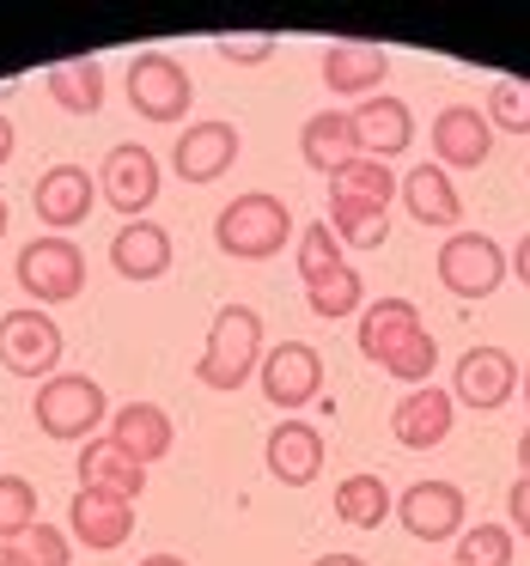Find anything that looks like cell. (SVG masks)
I'll list each match as a JSON object with an SVG mask.
<instances>
[{
  "instance_id": "obj_45",
  "label": "cell",
  "mask_w": 530,
  "mask_h": 566,
  "mask_svg": "<svg viewBox=\"0 0 530 566\" xmlns=\"http://www.w3.org/2000/svg\"><path fill=\"white\" fill-rule=\"evenodd\" d=\"M518 390H524V408H530V366H524V378H518Z\"/></svg>"
},
{
  "instance_id": "obj_1",
  "label": "cell",
  "mask_w": 530,
  "mask_h": 566,
  "mask_svg": "<svg viewBox=\"0 0 530 566\" xmlns=\"http://www.w3.org/2000/svg\"><path fill=\"white\" fill-rule=\"evenodd\" d=\"M214 244L232 262H269L293 244V213H287V201L269 196V189L232 196L220 208V220H214Z\"/></svg>"
},
{
  "instance_id": "obj_37",
  "label": "cell",
  "mask_w": 530,
  "mask_h": 566,
  "mask_svg": "<svg viewBox=\"0 0 530 566\" xmlns=\"http://www.w3.org/2000/svg\"><path fill=\"white\" fill-rule=\"evenodd\" d=\"M214 50H220V62L262 67V62H274V50H281V43H274V38H220Z\"/></svg>"
},
{
  "instance_id": "obj_39",
  "label": "cell",
  "mask_w": 530,
  "mask_h": 566,
  "mask_svg": "<svg viewBox=\"0 0 530 566\" xmlns=\"http://www.w3.org/2000/svg\"><path fill=\"white\" fill-rule=\"evenodd\" d=\"M506 269H512V274H518V281H524V286H530V232H524V238H518V250H512V262H506Z\"/></svg>"
},
{
  "instance_id": "obj_17",
  "label": "cell",
  "mask_w": 530,
  "mask_h": 566,
  "mask_svg": "<svg viewBox=\"0 0 530 566\" xmlns=\"http://www.w3.org/2000/svg\"><path fill=\"white\" fill-rule=\"evenodd\" d=\"M323 432L311 427V420L287 415L281 427L269 432V475L281 481V488H311V481L323 475Z\"/></svg>"
},
{
  "instance_id": "obj_6",
  "label": "cell",
  "mask_w": 530,
  "mask_h": 566,
  "mask_svg": "<svg viewBox=\"0 0 530 566\" xmlns=\"http://www.w3.org/2000/svg\"><path fill=\"white\" fill-rule=\"evenodd\" d=\"M62 323L55 317H43V311H7L0 317V366L7 371H19V378H38V384H50L55 378V366H62Z\"/></svg>"
},
{
  "instance_id": "obj_46",
  "label": "cell",
  "mask_w": 530,
  "mask_h": 566,
  "mask_svg": "<svg viewBox=\"0 0 530 566\" xmlns=\"http://www.w3.org/2000/svg\"><path fill=\"white\" fill-rule=\"evenodd\" d=\"M0 232H7V201H0Z\"/></svg>"
},
{
  "instance_id": "obj_31",
  "label": "cell",
  "mask_w": 530,
  "mask_h": 566,
  "mask_svg": "<svg viewBox=\"0 0 530 566\" xmlns=\"http://www.w3.org/2000/svg\"><path fill=\"white\" fill-rule=\"evenodd\" d=\"M481 116H488V128H500V135H530V80H493Z\"/></svg>"
},
{
  "instance_id": "obj_12",
  "label": "cell",
  "mask_w": 530,
  "mask_h": 566,
  "mask_svg": "<svg viewBox=\"0 0 530 566\" xmlns=\"http://www.w3.org/2000/svg\"><path fill=\"white\" fill-rule=\"evenodd\" d=\"M92 201H98V177H92L86 165H50V171L38 177V189H31V208H38V220L50 226L55 238L74 232L92 213Z\"/></svg>"
},
{
  "instance_id": "obj_19",
  "label": "cell",
  "mask_w": 530,
  "mask_h": 566,
  "mask_svg": "<svg viewBox=\"0 0 530 566\" xmlns=\"http://www.w3.org/2000/svg\"><path fill=\"white\" fill-rule=\"evenodd\" d=\"M74 469H80V488H92V493H116V500H141L147 493V463H135L111 432L80 444Z\"/></svg>"
},
{
  "instance_id": "obj_34",
  "label": "cell",
  "mask_w": 530,
  "mask_h": 566,
  "mask_svg": "<svg viewBox=\"0 0 530 566\" xmlns=\"http://www.w3.org/2000/svg\"><path fill=\"white\" fill-rule=\"evenodd\" d=\"M38 524V488L25 475H0V542H19Z\"/></svg>"
},
{
  "instance_id": "obj_23",
  "label": "cell",
  "mask_w": 530,
  "mask_h": 566,
  "mask_svg": "<svg viewBox=\"0 0 530 566\" xmlns=\"http://www.w3.org/2000/svg\"><path fill=\"white\" fill-rule=\"evenodd\" d=\"M299 159L311 171L335 177L347 159H360V140H354V116L347 111H318L305 128H299Z\"/></svg>"
},
{
  "instance_id": "obj_36",
  "label": "cell",
  "mask_w": 530,
  "mask_h": 566,
  "mask_svg": "<svg viewBox=\"0 0 530 566\" xmlns=\"http://www.w3.org/2000/svg\"><path fill=\"white\" fill-rule=\"evenodd\" d=\"M13 548L25 554L31 566H74V554H67V530H62V524H43V517L13 542Z\"/></svg>"
},
{
  "instance_id": "obj_11",
  "label": "cell",
  "mask_w": 530,
  "mask_h": 566,
  "mask_svg": "<svg viewBox=\"0 0 530 566\" xmlns=\"http://www.w3.org/2000/svg\"><path fill=\"white\" fill-rule=\"evenodd\" d=\"M464 512H469L464 488H457V481H439V475L403 488V500H396V517H403V530L415 542H451L457 530H464Z\"/></svg>"
},
{
  "instance_id": "obj_20",
  "label": "cell",
  "mask_w": 530,
  "mask_h": 566,
  "mask_svg": "<svg viewBox=\"0 0 530 566\" xmlns=\"http://www.w3.org/2000/svg\"><path fill=\"white\" fill-rule=\"evenodd\" d=\"M111 269L135 286L159 281V274L172 269V232H165L159 220H128L123 232L111 238Z\"/></svg>"
},
{
  "instance_id": "obj_8",
  "label": "cell",
  "mask_w": 530,
  "mask_h": 566,
  "mask_svg": "<svg viewBox=\"0 0 530 566\" xmlns=\"http://www.w3.org/2000/svg\"><path fill=\"white\" fill-rule=\"evenodd\" d=\"M159 184H165L159 159H153V147H141V140H116L98 165V196L111 201L123 220H141V213L159 201Z\"/></svg>"
},
{
  "instance_id": "obj_10",
  "label": "cell",
  "mask_w": 530,
  "mask_h": 566,
  "mask_svg": "<svg viewBox=\"0 0 530 566\" xmlns=\"http://www.w3.org/2000/svg\"><path fill=\"white\" fill-rule=\"evenodd\" d=\"M518 359L506 347H464V359L451 366V402L476 408V415H493V408L512 402L518 390Z\"/></svg>"
},
{
  "instance_id": "obj_47",
  "label": "cell",
  "mask_w": 530,
  "mask_h": 566,
  "mask_svg": "<svg viewBox=\"0 0 530 566\" xmlns=\"http://www.w3.org/2000/svg\"><path fill=\"white\" fill-rule=\"evenodd\" d=\"M433 566H451V560H433Z\"/></svg>"
},
{
  "instance_id": "obj_3",
  "label": "cell",
  "mask_w": 530,
  "mask_h": 566,
  "mask_svg": "<svg viewBox=\"0 0 530 566\" xmlns=\"http://www.w3.org/2000/svg\"><path fill=\"white\" fill-rule=\"evenodd\" d=\"M31 415H38V427L50 432V439L86 444V439H98V427L111 420V402H104L98 378H86V371H55V378L38 390Z\"/></svg>"
},
{
  "instance_id": "obj_13",
  "label": "cell",
  "mask_w": 530,
  "mask_h": 566,
  "mask_svg": "<svg viewBox=\"0 0 530 566\" xmlns=\"http://www.w3.org/2000/svg\"><path fill=\"white\" fill-rule=\"evenodd\" d=\"M451 420H457V402L439 384H415V390L391 408V432H396L403 451H433V444H445L451 439Z\"/></svg>"
},
{
  "instance_id": "obj_29",
  "label": "cell",
  "mask_w": 530,
  "mask_h": 566,
  "mask_svg": "<svg viewBox=\"0 0 530 566\" xmlns=\"http://www.w3.org/2000/svg\"><path fill=\"white\" fill-rule=\"evenodd\" d=\"M396 189H403V177L391 171V165H378V159H347L342 171L330 177V196H354V201H372V208H384L391 213V201H396Z\"/></svg>"
},
{
  "instance_id": "obj_27",
  "label": "cell",
  "mask_w": 530,
  "mask_h": 566,
  "mask_svg": "<svg viewBox=\"0 0 530 566\" xmlns=\"http://www.w3.org/2000/svg\"><path fill=\"white\" fill-rule=\"evenodd\" d=\"M391 512H396V500H391V488H384V475L360 469V475L335 481V517H342V524H354V530H378Z\"/></svg>"
},
{
  "instance_id": "obj_16",
  "label": "cell",
  "mask_w": 530,
  "mask_h": 566,
  "mask_svg": "<svg viewBox=\"0 0 530 566\" xmlns=\"http://www.w3.org/2000/svg\"><path fill=\"white\" fill-rule=\"evenodd\" d=\"M433 153H439L445 171H476V165H488V153H493L488 116L476 104H445L433 116Z\"/></svg>"
},
{
  "instance_id": "obj_32",
  "label": "cell",
  "mask_w": 530,
  "mask_h": 566,
  "mask_svg": "<svg viewBox=\"0 0 530 566\" xmlns=\"http://www.w3.org/2000/svg\"><path fill=\"white\" fill-rule=\"evenodd\" d=\"M305 305H311V317H354L360 311V269H335V274H323L318 286H305Z\"/></svg>"
},
{
  "instance_id": "obj_2",
  "label": "cell",
  "mask_w": 530,
  "mask_h": 566,
  "mask_svg": "<svg viewBox=\"0 0 530 566\" xmlns=\"http://www.w3.org/2000/svg\"><path fill=\"white\" fill-rule=\"evenodd\" d=\"M257 366H262V317L250 305H220L208 342H201L196 378L208 384V390L232 396V390H245V384L257 378Z\"/></svg>"
},
{
  "instance_id": "obj_24",
  "label": "cell",
  "mask_w": 530,
  "mask_h": 566,
  "mask_svg": "<svg viewBox=\"0 0 530 566\" xmlns=\"http://www.w3.org/2000/svg\"><path fill=\"white\" fill-rule=\"evenodd\" d=\"M111 439L123 444L135 463H159L172 451V415L159 402H123L111 415Z\"/></svg>"
},
{
  "instance_id": "obj_42",
  "label": "cell",
  "mask_w": 530,
  "mask_h": 566,
  "mask_svg": "<svg viewBox=\"0 0 530 566\" xmlns=\"http://www.w3.org/2000/svg\"><path fill=\"white\" fill-rule=\"evenodd\" d=\"M0 566H31V560H25V554H19V548H13V542H0Z\"/></svg>"
},
{
  "instance_id": "obj_4",
  "label": "cell",
  "mask_w": 530,
  "mask_h": 566,
  "mask_svg": "<svg viewBox=\"0 0 530 566\" xmlns=\"http://www.w3.org/2000/svg\"><path fill=\"white\" fill-rule=\"evenodd\" d=\"M123 92H128V111H135L141 123H184L189 104H196L189 67L177 62V55H165V50L135 55L128 74H123Z\"/></svg>"
},
{
  "instance_id": "obj_18",
  "label": "cell",
  "mask_w": 530,
  "mask_h": 566,
  "mask_svg": "<svg viewBox=\"0 0 530 566\" xmlns=\"http://www.w3.org/2000/svg\"><path fill=\"white\" fill-rule=\"evenodd\" d=\"M391 80V55L378 43H330L323 50V86L335 98H378V86Z\"/></svg>"
},
{
  "instance_id": "obj_35",
  "label": "cell",
  "mask_w": 530,
  "mask_h": 566,
  "mask_svg": "<svg viewBox=\"0 0 530 566\" xmlns=\"http://www.w3.org/2000/svg\"><path fill=\"white\" fill-rule=\"evenodd\" d=\"M384 371H391V378H403L408 390H415V384H427L433 371H439V342H433V329H415V335H408V342L396 347L391 359H384Z\"/></svg>"
},
{
  "instance_id": "obj_26",
  "label": "cell",
  "mask_w": 530,
  "mask_h": 566,
  "mask_svg": "<svg viewBox=\"0 0 530 566\" xmlns=\"http://www.w3.org/2000/svg\"><path fill=\"white\" fill-rule=\"evenodd\" d=\"M50 98L74 116H98L104 111V62L98 55H74V62L50 67Z\"/></svg>"
},
{
  "instance_id": "obj_21",
  "label": "cell",
  "mask_w": 530,
  "mask_h": 566,
  "mask_svg": "<svg viewBox=\"0 0 530 566\" xmlns=\"http://www.w3.org/2000/svg\"><path fill=\"white\" fill-rule=\"evenodd\" d=\"M354 140L366 159H396V153H408V140H415V116H408L403 98H391V92H378V98H366L354 111Z\"/></svg>"
},
{
  "instance_id": "obj_9",
  "label": "cell",
  "mask_w": 530,
  "mask_h": 566,
  "mask_svg": "<svg viewBox=\"0 0 530 566\" xmlns=\"http://www.w3.org/2000/svg\"><path fill=\"white\" fill-rule=\"evenodd\" d=\"M257 384L281 415H299V408H311L323 396V354L305 342H281V347H269V359L257 366Z\"/></svg>"
},
{
  "instance_id": "obj_28",
  "label": "cell",
  "mask_w": 530,
  "mask_h": 566,
  "mask_svg": "<svg viewBox=\"0 0 530 566\" xmlns=\"http://www.w3.org/2000/svg\"><path fill=\"white\" fill-rule=\"evenodd\" d=\"M330 232L342 250H378L391 238V213L372 208V201H354V196H330Z\"/></svg>"
},
{
  "instance_id": "obj_40",
  "label": "cell",
  "mask_w": 530,
  "mask_h": 566,
  "mask_svg": "<svg viewBox=\"0 0 530 566\" xmlns=\"http://www.w3.org/2000/svg\"><path fill=\"white\" fill-rule=\"evenodd\" d=\"M7 159H13V123L0 116V171H7Z\"/></svg>"
},
{
  "instance_id": "obj_15",
  "label": "cell",
  "mask_w": 530,
  "mask_h": 566,
  "mask_svg": "<svg viewBox=\"0 0 530 566\" xmlns=\"http://www.w3.org/2000/svg\"><path fill=\"white\" fill-rule=\"evenodd\" d=\"M238 159V128L232 123H189L184 135H177L172 147V171L184 177V184H214V177H226Z\"/></svg>"
},
{
  "instance_id": "obj_33",
  "label": "cell",
  "mask_w": 530,
  "mask_h": 566,
  "mask_svg": "<svg viewBox=\"0 0 530 566\" xmlns=\"http://www.w3.org/2000/svg\"><path fill=\"white\" fill-rule=\"evenodd\" d=\"M451 566H512V530L506 524H469Z\"/></svg>"
},
{
  "instance_id": "obj_38",
  "label": "cell",
  "mask_w": 530,
  "mask_h": 566,
  "mask_svg": "<svg viewBox=\"0 0 530 566\" xmlns=\"http://www.w3.org/2000/svg\"><path fill=\"white\" fill-rule=\"evenodd\" d=\"M506 512H512V530L530 542V475H518L512 488H506Z\"/></svg>"
},
{
  "instance_id": "obj_7",
  "label": "cell",
  "mask_w": 530,
  "mask_h": 566,
  "mask_svg": "<svg viewBox=\"0 0 530 566\" xmlns=\"http://www.w3.org/2000/svg\"><path fill=\"white\" fill-rule=\"evenodd\" d=\"M439 281H445V293L451 298H488V293H500V281H506V250L493 244L488 232H451L439 244Z\"/></svg>"
},
{
  "instance_id": "obj_5",
  "label": "cell",
  "mask_w": 530,
  "mask_h": 566,
  "mask_svg": "<svg viewBox=\"0 0 530 566\" xmlns=\"http://www.w3.org/2000/svg\"><path fill=\"white\" fill-rule=\"evenodd\" d=\"M13 274L25 286V298H38V305H67V298L86 293V256H80L74 238H55V232L31 238L19 250Z\"/></svg>"
},
{
  "instance_id": "obj_41",
  "label": "cell",
  "mask_w": 530,
  "mask_h": 566,
  "mask_svg": "<svg viewBox=\"0 0 530 566\" xmlns=\"http://www.w3.org/2000/svg\"><path fill=\"white\" fill-rule=\"evenodd\" d=\"M311 566H366L360 554H323V560H311Z\"/></svg>"
},
{
  "instance_id": "obj_25",
  "label": "cell",
  "mask_w": 530,
  "mask_h": 566,
  "mask_svg": "<svg viewBox=\"0 0 530 566\" xmlns=\"http://www.w3.org/2000/svg\"><path fill=\"white\" fill-rule=\"evenodd\" d=\"M415 329H427V323H420V311L408 305V298H372L366 317H360V354H366L372 366H384Z\"/></svg>"
},
{
  "instance_id": "obj_14",
  "label": "cell",
  "mask_w": 530,
  "mask_h": 566,
  "mask_svg": "<svg viewBox=\"0 0 530 566\" xmlns=\"http://www.w3.org/2000/svg\"><path fill=\"white\" fill-rule=\"evenodd\" d=\"M67 530H74L80 548L92 554H111L135 536V500H116V493H92L80 488L74 505H67Z\"/></svg>"
},
{
  "instance_id": "obj_30",
  "label": "cell",
  "mask_w": 530,
  "mask_h": 566,
  "mask_svg": "<svg viewBox=\"0 0 530 566\" xmlns=\"http://www.w3.org/2000/svg\"><path fill=\"white\" fill-rule=\"evenodd\" d=\"M335 269H347L342 244H335L330 220H311L305 232H299V281H305V286H318L323 274H335Z\"/></svg>"
},
{
  "instance_id": "obj_44",
  "label": "cell",
  "mask_w": 530,
  "mask_h": 566,
  "mask_svg": "<svg viewBox=\"0 0 530 566\" xmlns=\"http://www.w3.org/2000/svg\"><path fill=\"white\" fill-rule=\"evenodd\" d=\"M518 463H524V475H530V427H524V439H518Z\"/></svg>"
},
{
  "instance_id": "obj_43",
  "label": "cell",
  "mask_w": 530,
  "mask_h": 566,
  "mask_svg": "<svg viewBox=\"0 0 530 566\" xmlns=\"http://www.w3.org/2000/svg\"><path fill=\"white\" fill-rule=\"evenodd\" d=\"M141 566H189V560H184V554H147Z\"/></svg>"
},
{
  "instance_id": "obj_22",
  "label": "cell",
  "mask_w": 530,
  "mask_h": 566,
  "mask_svg": "<svg viewBox=\"0 0 530 566\" xmlns=\"http://www.w3.org/2000/svg\"><path fill=\"white\" fill-rule=\"evenodd\" d=\"M396 196H403V208H408V220H415V226H457V220H464V196H457L451 171H445L439 159L415 165Z\"/></svg>"
}]
</instances>
